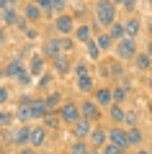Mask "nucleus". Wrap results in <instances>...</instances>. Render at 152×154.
<instances>
[{"label":"nucleus","mask_w":152,"mask_h":154,"mask_svg":"<svg viewBox=\"0 0 152 154\" xmlns=\"http://www.w3.org/2000/svg\"><path fill=\"white\" fill-rule=\"evenodd\" d=\"M93 16H95V21L101 28H108L114 21H119L116 18V5L114 0H95V5H93Z\"/></svg>","instance_id":"1"},{"label":"nucleus","mask_w":152,"mask_h":154,"mask_svg":"<svg viewBox=\"0 0 152 154\" xmlns=\"http://www.w3.org/2000/svg\"><path fill=\"white\" fill-rule=\"evenodd\" d=\"M114 54L119 62H134V57L139 54V49H137V38H121V41H116L114 46Z\"/></svg>","instance_id":"2"},{"label":"nucleus","mask_w":152,"mask_h":154,"mask_svg":"<svg viewBox=\"0 0 152 154\" xmlns=\"http://www.w3.org/2000/svg\"><path fill=\"white\" fill-rule=\"evenodd\" d=\"M60 113V118H62V123L65 126H72V123H77L82 118V113H80V103H75V100H65L62 103V108L57 110Z\"/></svg>","instance_id":"3"},{"label":"nucleus","mask_w":152,"mask_h":154,"mask_svg":"<svg viewBox=\"0 0 152 154\" xmlns=\"http://www.w3.org/2000/svg\"><path fill=\"white\" fill-rule=\"evenodd\" d=\"M54 31L60 33V36H72V33H75V16H70V13L54 16Z\"/></svg>","instance_id":"4"},{"label":"nucleus","mask_w":152,"mask_h":154,"mask_svg":"<svg viewBox=\"0 0 152 154\" xmlns=\"http://www.w3.org/2000/svg\"><path fill=\"white\" fill-rule=\"evenodd\" d=\"M72 57L70 54H60L57 59H52V72H54L57 77H70L72 75Z\"/></svg>","instance_id":"5"},{"label":"nucleus","mask_w":152,"mask_h":154,"mask_svg":"<svg viewBox=\"0 0 152 154\" xmlns=\"http://www.w3.org/2000/svg\"><path fill=\"white\" fill-rule=\"evenodd\" d=\"M28 139H31V123H21L16 131L8 134V141L16 144L18 149H21V146H28Z\"/></svg>","instance_id":"6"},{"label":"nucleus","mask_w":152,"mask_h":154,"mask_svg":"<svg viewBox=\"0 0 152 154\" xmlns=\"http://www.w3.org/2000/svg\"><path fill=\"white\" fill-rule=\"evenodd\" d=\"M80 113H82V118L90 121V123H98V121H101V105H98L95 100H90V98H85V100L80 103Z\"/></svg>","instance_id":"7"},{"label":"nucleus","mask_w":152,"mask_h":154,"mask_svg":"<svg viewBox=\"0 0 152 154\" xmlns=\"http://www.w3.org/2000/svg\"><path fill=\"white\" fill-rule=\"evenodd\" d=\"M88 144H90V149H103L106 144H108V131H106L103 126H93V131L88 134Z\"/></svg>","instance_id":"8"},{"label":"nucleus","mask_w":152,"mask_h":154,"mask_svg":"<svg viewBox=\"0 0 152 154\" xmlns=\"http://www.w3.org/2000/svg\"><path fill=\"white\" fill-rule=\"evenodd\" d=\"M47 136H49V128L44 126V123H34V126H31V139H28V146L41 149L44 144H47Z\"/></svg>","instance_id":"9"},{"label":"nucleus","mask_w":152,"mask_h":154,"mask_svg":"<svg viewBox=\"0 0 152 154\" xmlns=\"http://www.w3.org/2000/svg\"><path fill=\"white\" fill-rule=\"evenodd\" d=\"M108 141L126 152V149H129V134H126V128L124 126H111L108 128Z\"/></svg>","instance_id":"10"},{"label":"nucleus","mask_w":152,"mask_h":154,"mask_svg":"<svg viewBox=\"0 0 152 154\" xmlns=\"http://www.w3.org/2000/svg\"><path fill=\"white\" fill-rule=\"evenodd\" d=\"M26 67H28V72H31L34 77H41L44 72H47V57L39 51V54H31V59L26 62Z\"/></svg>","instance_id":"11"},{"label":"nucleus","mask_w":152,"mask_h":154,"mask_svg":"<svg viewBox=\"0 0 152 154\" xmlns=\"http://www.w3.org/2000/svg\"><path fill=\"white\" fill-rule=\"evenodd\" d=\"M26 69H28V67H26V59H23V57H13V59L5 64V77L18 80V77H21Z\"/></svg>","instance_id":"12"},{"label":"nucleus","mask_w":152,"mask_h":154,"mask_svg":"<svg viewBox=\"0 0 152 154\" xmlns=\"http://www.w3.org/2000/svg\"><path fill=\"white\" fill-rule=\"evenodd\" d=\"M23 18H26L28 23H39L44 18V11H41V5H39V3H26V5H23V13H21Z\"/></svg>","instance_id":"13"},{"label":"nucleus","mask_w":152,"mask_h":154,"mask_svg":"<svg viewBox=\"0 0 152 154\" xmlns=\"http://www.w3.org/2000/svg\"><path fill=\"white\" fill-rule=\"evenodd\" d=\"M41 54L47 57V59H57V57L62 54V46H60V36H54V38H47L41 44Z\"/></svg>","instance_id":"14"},{"label":"nucleus","mask_w":152,"mask_h":154,"mask_svg":"<svg viewBox=\"0 0 152 154\" xmlns=\"http://www.w3.org/2000/svg\"><path fill=\"white\" fill-rule=\"evenodd\" d=\"M93 98H95V103L101 108H108V105H114V88H95Z\"/></svg>","instance_id":"15"},{"label":"nucleus","mask_w":152,"mask_h":154,"mask_svg":"<svg viewBox=\"0 0 152 154\" xmlns=\"http://www.w3.org/2000/svg\"><path fill=\"white\" fill-rule=\"evenodd\" d=\"M93 126H95V123H90V121H85V118H80L77 123H72V126H70L72 139H85V141H88V134L93 131Z\"/></svg>","instance_id":"16"},{"label":"nucleus","mask_w":152,"mask_h":154,"mask_svg":"<svg viewBox=\"0 0 152 154\" xmlns=\"http://www.w3.org/2000/svg\"><path fill=\"white\" fill-rule=\"evenodd\" d=\"M44 103H47V110H49V113H57V110L62 108L65 100H62V93H60V90H49V93L44 95Z\"/></svg>","instance_id":"17"},{"label":"nucleus","mask_w":152,"mask_h":154,"mask_svg":"<svg viewBox=\"0 0 152 154\" xmlns=\"http://www.w3.org/2000/svg\"><path fill=\"white\" fill-rule=\"evenodd\" d=\"M75 41L77 44H88V41H93V23H80V26H75Z\"/></svg>","instance_id":"18"},{"label":"nucleus","mask_w":152,"mask_h":154,"mask_svg":"<svg viewBox=\"0 0 152 154\" xmlns=\"http://www.w3.org/2000/svg\"><path fill=\"white\" fill-rule=\"evenodd\" d=\"M108 118H111V123H114V126H124V118H126V108H124V105H119V103L108 105Z\"/></svg>","instance_id":"19"},{"label":"nucleus","mask_w":152,"mask_h":154,"mask_svg":"<svg viewBox=\"0 0 152 154\" xmlns=\"http://www.w3.org/2000/svg\"><path fill=\"white\" fill-rule=\"evenodd\" d=\"M124 26H126V36H129V38H137V36H139V31H142L139 16H129V18L124 21Z\"/></svg>","instance_id":"20"},{"label":"nucleus","mask_w":152,"mask_h":154,"mask_svg":"<svg viewBox=\"0 0 152 154\" xmlns=\"http://www.w3.org/2000/svg\"><path fill=\"white\" fill-rule=\"evenodd\" d=\"M134 69L137 72H150L152 69V57L147 54V51H139V54L134 57Z\"/></svg>","instance_id":"21"},{"label":"nucleus","mask_w":152,"mask_h":154,"mask_svg":"<svg viewBox=\"0 0 152 154\" xmlns=\"http://www.w3.org/2000/svg\"><path fill=\"white\" fill-rule=\"evenodd\" d=\"M126 134H129V146H137V149H139L142 144H144V131H142L139 126L126 128Z\"/></svg>","instance_id":"22"},{"label":"nucleus","mask_w":152,"mask_h":154,"mask_svg":"<svg viewBox=\"0 0 152 154\" xmlns=\"http://www.w3.org/2000/svg\"><path fill=\"white\" fill-rule=\"evenodd\" d=\"M49 110H47V103H44V98H34V103H31V116L36 118V121H44V116H47Z\"/></svg>","instance_id":"23"},{"label":"nucleus","mask_w":152,"mask_h":154,"mask_svg":"<svg viewBox=\"0 0 152 154\" xmlns=\"http://www.w3.org/2000/svg\"><path fill=\"white\" fill-rule=\"evenodd\" d=\"M77 90L85 95H90L93 90H95V77L93 75H85V77H77Z\"/></svg>","instance_id":"24"},{"label":"nucleus","mask_w":152,"mask_h":154,"mask_svg":"<svg viewBox=\"0 0 152 154\" xmlns=\"http://www.w3.org/2000/svg\"><path fill=\"white\" fill-rule=\"evenodd\" d=\"M108 33H111V38H114V41L126 38V26H124V21H114V23L108 26Z\"/></svg>","instance_id":"25"},{"label":"nucleus","mask_w":152,"mask_h":154,"mask_svg":"<svg viewBox=\"0 0 152 154\" xmlns=\"http://www.w3.org/2000/svg\"><path fill=\"white\" fill-rule=\"evenodd\" d=\"M18 18H21V13H18V8H16V5L5 8V11H3V26H16Z\"/></svg>","instance_id":"26"},{"label":"nucleus","mask_w":152,"mask_h":154,"mask_svg":"<svg viewBox=\"0 0 152 154\" xmlns=\"http://www.w3.org/2000/svg\"><path fill=\"white\" fill-rule=\"evenodd\" d=\"M95 41H98V46H101L103 51H111V49L116 46V41L111 38V33H108V31H101V33L95 36Z\"/></svg>","instance_id":"27"},{"label":"nucleus","mask_w":152,"mask_h":154,"mask_svg":"<svg viewBox=\"0 0 152 154\" xmlns=\"http://www.w3.org/2000/svg\"><path fill=\"white\" fill-rule=\"evenodd\" d=\"M85 51H88V59H90V62H98L101 57H103V49L98 46V41H95V38L85 44Z\"/></svg>","instance_id":"28"},{"label":"nucleus","mask_w":152,"mask_h":154,"mask_svg":"<svg viewBox=\"0 0 152 154\" xmlns=\"http://www.w3.org/2000/svg\"><path fill=\"white\" fill-rule=\"evenodd\" d=\"M16 121H18V123H31V121H34L31 105H18V108H16Z\"/></svg>","instance_id":"29"},{"label":"nucleus","mask_w":152,"mask_h":154,"mask_svg":"<svg viewBox=\"0 0 152 154\" xmlns=\"http://www.w3.org/2000/svg\"><path fill=\"white\" fill-rule=\"evenodd\" d=\"M44 126H47L49 128V131H57V128H60L62 126V118H60V113H47V116H44Z\"/></svg>","instance_id":"30"},{"label":"nucleus","mask_w":152,"mask_h":154,"mask_svg":"<svg viewBox=\"0 0 152 154\" xmlns=\"http://www.w3.org/2000/svg\"><path fill=\"white\" fill-rule=\"evenodd\" d=\"M54 72H52V69H47V72H44V75L41 77H39V82H36V88L39 90H49V88H52V82H54Z\"/></svg>","instance_id":"31"},{"label":"nucleus","mask_w":152,"mask_h":154,"mask_svg":"<svg viewBox=\"0 0 152 154\" xmlns=\"http://www.w3.org/2000/svg\"><path fill=\"white\" fill-rule=\"evenodd\" d=\"M88 152H90V144L85 139H75L72 146H70V154H88Z\"/></svg>","instance_id":"32"},{"label":"nucleus","mask_w":152,"mask_h":154,"mask_svg":"<svg viewBox=\"0 0 152 154\" xmlns=\"http://www.w3.org/2000/svg\"><path fill=\"white\" fill-rule=\"evenodd\" d=\"M72 75H75V77H85V75H90V67H88V62H85V59H77L75 64H72Z\"/></svg>","instance_id":"33"},{"label":"nucleus","mask_w":152,"mask_h":154,"mask_svg":"<svg viewBox=\"0 0 152 154\" xmlns=\"http://www.w3.org/2000/svg\"><path fill=\"white\" fill-rule=\"evenodd\" d=\"M75 36H60V46H62V54H70L72 49H75Z\"/></svg>","instance_id":"34"},{"label":"nucleus","mask_w":152,"mask_h":154,"mask_svg":"<svg viewBox=\"0 0 152 154\" xmlns=\"http://www.w3.org/2000/svg\"><path fill=\"white\" fill-rule=\"evenodd\" d=\"M124 100H126V88H124V85H116V88H114V103L124 105Z\"/></svg>","instance_id":"35"},{"label":"nucleus","mask_w":152,"mask_h":154,"mask_svg":"<svg viewBox=\"0 0 152 154\" xmlns=\"http://www.w3.org/2000/svg\"><path fill=\"white\" fill-rule=\"evenodd\" d=\"M137 118H139V113H137L134 108H129V110H126V118H124V126H126V128L137 126Z\"/></svg>","instance_id":"36"},{"label":"nucleus","mask_w":152,"mask_h":154,"mask_svg":"<svg viewBox=\"0 0 152 154\" xmlns=\"http://www.w3.org/2000/svg\"><path fill=\"white\" fill-rule=\"evenodd\" d=\"M8 100H11V88L8 85H0V108L8 105Z\"/></svg>","instance_id":"37"},{"label":"nucleus","mask_w":152,"mask_h":154,"mask_svg":"<svg viewBox=\"0 0 152 154\" xmlns=\"http://www.w3.org/2000/svg\"><path fill=\"white\" fill-rule=\"evenodd\" d=\"M16 82H18V85H23V88H28V85L34 82V75H31V72L26 69V72H23V75L18 77V80H16Z\"/></svg>","instance_id":"38"},{"label":"nucleus","mask_w":152,"mask_h":154,"mask_svg":"<svg viewBox=\"0 0 152 154\" xmlns=\"http://www.w3.org/2000/svg\"><path fill=\"white\" fill-rule=\"evenodd\" d=\"M101 152H103V154H126V152H124V149H119V146H116V144H111V141H108V144H106V146H103V149H101Z\"/></svg>","instance_id":"39"},{"label":"nucleus","mask_w":152,"mask_h":154,"mask_svg":"<svg viewBox=\"0 0 152 154\" xmlns=\"http://www.w3.org/2000/svg\"><path fill=\"white\" fill-rule=\"evenodd\" d=\"M23 33H26V38H28V41H36V38L41 36V33H39V28H36V26H28V28H26V31H23Z\"/></svg>","instance_id":"40"},{"label":"nucleus","mask_w":152,"mask_h":154,"mask_svg":"<svg viewBox=\"0 0 152 154\" xmlns=\"http://www.w3.org/2000/svg\"><path fill=\"white\" fill-rule=\"evenodd\" d=\"M52 8H54V13L60 16V13H65V8H67V0H52Z\"/></svg>","instance_id":"41"},{"label":"nucleus","mask_w":152,"mask_h":154,"mask_svg":"<svg viewBox=\"0 0 152 154\" xmlns=\"http://www.w3.org/2000/svg\"><path fill=\"white\" fill-rule=\"evenodd\" d=\"M13 118H16V116H11L8 110H0V126H8V123H13Z\"/></svg>","instance_id":"42"},{"label":"nucleus","mask_w":152,"mask_h":154,"mask_svg":"<svg viewBox=\"0 0 152 154\" xmlns=\"http://www.w3.org/2000/svg\"><path fill=\"white\" fill-rule=\"evenodd\" d=\"M137 3H139V0H126V3H124V11L134 16V11H137Z\"/></svg>","instance_id":"43"},{"label":"nucleus","mask_w":152,"mask_h":154,"mask_svg":"<svg viewBox=\"0 0 152 154\" xmlns=\"http://www.w3.org/2000/svg\"><path fill=\"white\" fill-rule=\"evenodd\" d=\"M28 26H31V23H28V21H26V18H23V16H21V18H18V23H16V28H18V31H26V28H28Z\"/></svg>","instance_id":"44"},{"label":"nucleus","mask_w":152,"mask_h":154,"mask_svg":"<svg viewBox=\"0 0 152 154\" xmlns=\"http://www.w3.org/2000/svg\"><path fill=\"white\" fill-rule=\"evenodd\" d=\"M18 154H36V149H34V146H21Z\"/></svg>","instance_id":"45"},{"label":"nucleus","mask_w":152,"mask_h":154,"mask_svg":"<svg viewBox=\"0 0 152 154\" xmlns=\"http://www.w3.org/2000/svg\"><path fill=\"white\" fill-rule=\"evenodd\" d=\"M13 5V0H0V11H5V8Z\"/></svg>","instance_id":"46"},{"label":"nucleus","mask_w":152,"mask_h":154,"mask_svg":"<svg viewBox=\"0 0 152 154\" xmlns=\"http://www.w3.org/2000/svg\"><path fill=\"white\" fill-rule=\"evenodd\" d=\"M5 38H8V33H5V31H3V26H0V46L5 44Z\"/></svg>","instance_id":"47"},{"label":"nucleus","mask_w":152,"mask_h":154,"mask_svg":"<svg viewBox=\"0 0 152 154\" xmlns=\"http://www.w3.org/2000/svg\"><path fill=\"white\" fill-rule=\"evenodd\" d=\"M147 116H150V121H152V98H150V103H147Z\"/></svg>","instance_id":"48"},{"label":"nucleus","mask_w":152,"mask_h":154,"mask_svg":"<svg viewBox=\"0 0 152 154\" xmlns=\"http://www.w3.org/2000/svg\"><path fill=\"white\" fill-rule=\"evenodd\" d=\"M147 90L152 93V72H150V77H147Z\"/></svg>","instance_id":"49"},{"label":"nucleus","mask_w":152,"mask_h":154,"mask_svg":"<svg viewBox=\"0 0 152 154\" xmlns=\"http://www.w3.org/2000/svg\"><path fill=\"white\" fill-rule=\"evenodd\" d=\"M144 51H147V54L152 57V38H150V41H147V49H144Z\"/></svg>","instance_id":"50"},{"label":"nucleus","mask_w":152,"mask_h":154,"mask_svg":"<svg viewBox=\"0 0 152 154\" xmlns=\"http://www.w3.org/2000/svg\"><path fill=\"white\" fill-rule=\"evenodd\" d=\"M124 3H126V0H114V5H116V8H124Z\"/></svg>","instance_id":"51"},{"label":"nucleus","mask_w":152,"mask_h":154,"mask_svg":"<svg viewBox=\"0 0 152 154\" xmlns=\"http://www.w3.org/2000/svg\"><path fill=\"white\" fill-rule=\"evenodd\" d=\"M137 154H152L150 149H137Z\"/></svg>","instance_id":"52"},{"label":"nucleus","mask_w":152,"mask_h":154,"mask_svg":"<svg viewBox=\"0 0 152 154\" xmlns=\"http://www.w3.org/2000/svg\"><path fill=\"white\" fill-rule=\"evenodd\" d=\"M88 154H103V152H101V149H90Z\"/></svg>","instance_id":"53"},{"label":"nucleus","mask_w":152,"mask_h":154,"mask_svg":"<svg viewBox=\"0 0 152 154\" xmlns=\"http://www.w3.org/2000/svg\"><path fill=\"white\" fill-rule=\"evenodd\" d=\"M0 26H3V11H0Z\"/></svg>","instance_id":"54"},{"label":"nucleus","mask_w":152,"mask_h":154,"mask_svg":"<svg viewBox=\"0 0 152 154\" xmlns=\"http://www.w3.org/2000/svg\"><path fill=\"white\" fill-rule=\"evenodd\" d=\"M0 154H5V149H3V144H0Z\"/></svg>","instance_id":"55"},{"label":"nucleus","mask_w":152,"mask_h":154,"mask_svg":"<svg viewBox=\"0 0 152 154\" xmlns=\"http://www.w3.org/2000/svg\"><path fill=\"white\" fill-rule=\"evenodd\" d=\"M18 3H21V0H13V5H18Z\"/></svg>","instance_id":"56"},{"label":"nucleus","mask_w":152,"mask_h":154,"mask_svg":"<svg viewBox=\"0 0 152 154\" xmlns=\"http://www.w3.org/2000/svg\"><path fill=\"white\" fill-rule=\"evenodd\" d=\"M26 3H39V0H26Z\"/></svg>","instance_id":"57"},{"label":"nucleus","mask_w":152,"mask_h":154,"mask_svg":"<svg viewBox=\"0 0 152 154\" xmlns=\"http://www.w3.org/2000/svg\"><path fill=\"white\" fill-rule=\"evenodd\" d=\"M147 5H150V8H152V0H147Z\"/></svg>","instance_id":"58"},{"label":"nucleus","mask_w":152,"mask_h":154,"mask_svg":"<svg viewBox=\"0 0 152 154\" xmlns=\"http://www.w3.org/2000/svg\"><path fill=\"white\" fill-rule=\"evenodd\" d=\"M0 59H3V54H0Z\"/></svg>","instance_id":"59"}]
</instances>
